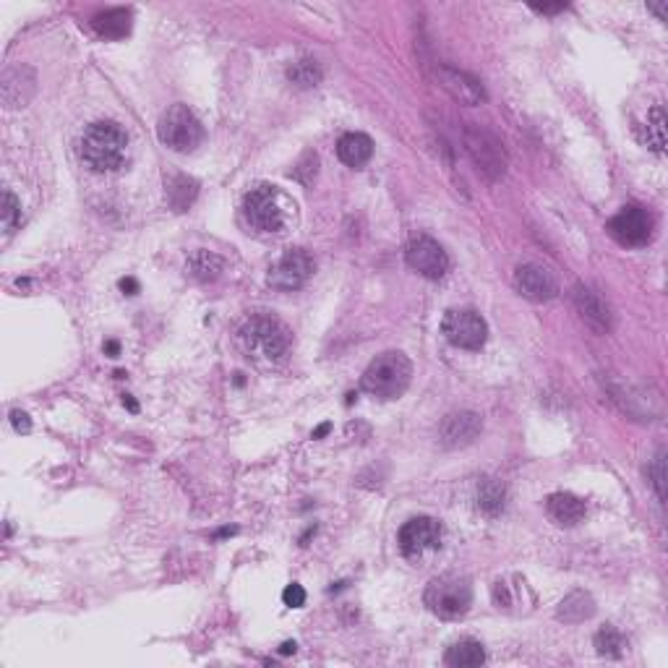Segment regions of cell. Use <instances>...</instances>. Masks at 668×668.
<instances>
[{"instance_id": "cell-1", "label": "cell", "mask_w": 668, "mask_h": 668, "mask_svg": "<svg viewBox=\"0 0 668 668\" xmlns=\"http://www.w3.org/2000/svg\"><path fill=\"white\" fill-rule=\"evenodd\" d=\"M78 155L95 173L121 170L129 155V136L113 121H97L84 131L78 141Z\"/></svg>"}, {"instance_id": "cell-2", "label": "cell", "mask_w": 668, "mask_h": 668, "mask_svg": "<svg viewBox=\"0 0 668 668\" xmlns=\"http://www.w3.org/2000/svg\"><path fill=\"white\" fill-rule=\"evenodd\" d=\"M411 358L405 353H400V350H386V353L371 360V366L363 371L360 386H363V392H368V394H374L379 400H397L411 386Z\"/></svg>"}, {"instance_id": "cell-3", "label": "cell", "mask_w": 668, "mask_h": 668, "mask_svg": "<svg viewBox=\"0 0 668 668\" xmlns=\"http://www.w3.org/2000/svg\"><path fill=\"white\" fill-rule=\"evenodd\" d=\"M243 348L258 360H283L290 348V332L272 316H254L240 327Z\"/></svg>"}, {"instance_id": "cell-4", "label": "cell", "mask_w": 668, "mask_h": 668, "mask_svg": "<svg viewBox=\"0 0 668 668\" xmlns=\"http://www.w3.org/2000/svg\"><path fill=\"white\" fill-rule=\"evenodd\" d=\"M426 606L438 618H460L470 611L473 603V588L470 580L460 574H441L434 577L423 595Z\"/></svg>"}, {"instance_id": "cell-5", "label": "cell", "mask_w": 668, "mask_h": 668, "mask_svg": "<svg viewBox=\"0 0 668 668\" xmlns=\"http://www.w3.org/2000/svg\"><path fill=\"white\" fill-rule=\"evenodd\" d=\"M157 136L167 149L178 155H188L204 141V126L185 104H173L162 113Z\"/></svg>"}, {"instance_id": "cell-6", "label": "cell", "mask_w": 668, "mask_h": 668, "mask_svg": "<svg viewBox=\"0 0 668 668\" xmlns=\"http://www.w3.org/2000/svg\"><path fill=\"white\" fill-rule=\"evenodd\" d=\"M463 139L467 155L486 178L499 180L507 173V149L489 129L473 123V126L465 129Z\"/></svg>"}, {"instance_id": "cell-7", "label": "cell", "mask_w": 668, "mask_h": 668, "mask_svg": "<svg viewBox=\"0 0 668 668\" xmlns=\"http://www.w3.org/2000/svg\"><path fill=\"white\" fill-rule=\"evenodd\" d=\"M243 214L246 222L258 232L283 230L284 217L280 209V194L277 185L272 183H257L246 196H243Z\"/></svg>"}, {"instance_id": "cell-8", "label": "cell", "mask_w": 668, "mask_h": 668, "mask_svg": "<svg viewBox=\"0 0 668 668\" xmlns=\"http://www.w3.org/2000/svg\"><path fill=\"white\" fill-rule=\"evenodd\" d=\"M441 334L447 342L463 350H481L489 339V324L486 319L473 309H452L441 319Z\"/></svg>"}, {"instance_id": "cell-9", "label": "cell", "mask_w": 668, "mask_h": 668, "mask_svg": "<svg viewBox=\"0 0 668 668\" xmlns=\"http://www.w3.org/2000/svg\"><path fill=\"white\" fill-rule=\"evenodd\" d=\"M606 230H609V235L617 240L618 246L637 248V246H645L653 238V214L645 206H624L617 217L609 220Z\"/></svg>"}, {"instance_id": "cell-10", "label": "cell", "mask_w": 668, "mask_h": 668, "mask_svg": "<svg viewBox=\"0 0 668 668\" xmlns=\"http://www.w3.org/2000/svg\"><path fill=\"white\" fill-rule=\"evenodd\" d=\"M405 261L412 272H418L426 280H441L449 272V257L447 251L438 246L434 238L429 235H418L412 238L405 248Z\"/></svg>"}, {"instance_id": "cell-11", "label": "cell", "mask_w": 668, "mask_h": 668, "mask_svg": "<svg viewBox=\"0 0 668 668\" xmlns=\"http://www.w3.org/2000/svg\"><path fill=\"white\" fill-rule=\"evenodd\" d=\"M441 522L434 517H412L400 528V548L408 559H418L426 551H437L441 546Z\"/></svg>"}, {"instance_id": "cell-12", "label": "cell", "mask_w": 668, "mask_h": 668, "mask_svg": "<svg viewBox=\"0 0 668 668\" xmlns=\"http://www.w3.org/2000/svg\"><path fill=\"white\" fill-rule=\"evenodd\" d=\"M313 275V258L303 248H290L269 269V284L277 290H298Z\"/></svg>"}, {"instance_id": "cell-13", "label": "cell", "mask_w": 668, "mask_h": 668, "mask_svg": "<svg viewBox=\"0 0 668 668\" xmlns=\"http://www.w3.org/2000/svg\"><path fill=\"white\" fill-rule=\"evenodd\" d=\"M514 287L522 298L533 301V303H546L554 301L559 295V280L554 277V272H548L540 264H519L514 269Z\"/></svg>"}, {"instance_id": "cell-14", "label": "cell", "mask_w": 668, "mask_h": 668, "mask_svg": "<svg viewBox=\"0 0 668 668\" xmlns=\"http://www.w3.org/2000/svg\"><path fill=\"white\" fill-rule=\"evenodd\" d=\"M572 303L577 313L582 316V321L592 327L595 332L606 334L611 332L614 327V313H611V306L603 301V295L598 290H592L591 284H577L572 290Z\"/></svg>"}, {"instance_id": "cell-15", "label": "cell", "mask_w": 668, "mask_h": 668, "mask_svg": "<svg viewBox=\"0 0 668 668\" xmlns=\"http://www.w3.org/2000/svg\"><path fill=\"white\" fill-rule=\"evenodd\" d=\"M483 431V420L481 415L473 411H460L452 412L444 418V423L438 426V441L449 449H460L473 444L475 438L481 437Z\"/></svg>"}, {"instance_id": "cell-16", "label": "cell", "mask_w": 668, "mask_h": 668, "mask_svg": "<svg viewBox=\"0 0 668 668\" xmlns=\"http://www.w3.org/2000/svg\"><path fill=\"white\" fill-rule=\"evenodd\" d=\"M438 84L441 89L460 104H481L486 103V89L483 84L475 77L457 71V68H449V66H438L437 71Z\"/></svg>"}, {"instance_id": "cell-17", "label": "cell", "mask_w": 668, "mask_h": 668, "mask_svg": "<svg viewBox=\"0 0 668 668\" xmlns=\"http://www.w3.org/2000/svg\"><path fill=\"white\" fill-rule=\"evenodd\" d=\"M546 510H548V517L562 528H574L577 522L585 519V501L574 493H566V491L551 493L546 501Z\"/></svg>"}, {"instance_id": "cell-18", "label": "cell", "mask_w": 668, "mask_h": 668, "mask_svg": "<svg viewBox=\"0 0 668 668\" xmlns=\"http://www.w3.org/2000/svg\"><path fill=\"white\" fill-rule=\"evenodd\" d=\"M337 157L348 165V167H363L371 157H374V141H371V136H366V133H358V131H353V133H345L339 141H337Z\"/></svg>"}, {"instance_id": "cell-19", "label": "cell", "mask_w": 668, "mask_h": 668, "mask_svg": "<svg viewBox=\"0 0 668 668\" xmlns=\"http://www.w3.org/2000/svg\"><path fill=\"white\" fill-rule=\"evenodd\" d=\"M444 663L452 668H473V666H483L486 663V650L478 640H457L447 647L444 653Z\"/></svg>"}, {"instance_id": "cell-20", "label": "cell", "mask_w": 668, "mask_h": 668, "mask_svg": "<svg viewBox=\"0 0 668 668\" xmlns=\"http://www.w3.org/2000/svg\"><path fill=\"white\" fill-rule=\"evenodd\" d=\"M131 22H133V14L129 8H110V11L97 14L92 19V26L104 40H123L131 32Z\"/></svg>"}, {"instance_id": "cell-21", "label": "cell", "mask_w": 668, "mask_h": 668, "mask_svg": "<svg viewBox=\"0 0 668 668\" xmlns=\"http://www.w3.org/2000/svg\"><path fill=\"white\" fill-rule=\"evenodd\" d=\"M595 614V600L591 598V592L574 591L566 595L564 600L559 603V611L556 617L566 621V624H580L585 618H591Z\"/></svg>"}, {"instance_id": "cell-22", "label": "cell", "mask_w": 668, "mask_h": 668, "mask_svg": "<svg viewBox=\"0 0 668 668\" xmlns=\"http://www.w3.org/2000/svg\"><path fill=\"white\" fill-rule=\"evenodd\" d=\"M165 194H167V204L173 206L176 212H185L188 206L196 202L199 196V183L188 176H173V178L165 183Z\"/></svg>"}, {"instance_id": "cell-23", "label": "cell", "mask_w": 668, "mask_h": 668, "mask_svg": "<svg viewBox=\"0 0 668 668\" xmlns=\"http://www.w3.org/2000/svg\"><path fill=\"white\" fill-rule=\"evenodd\" d=\"M222 269H225V261L217 257V254H212V251H196L194 257L185 261V272L194 280H199V283L217 280L222 275Z\"/></svg>"}, {"instance_id": "cell-24", "label": "cell", "mask_w": 668, "mask_h": 668, "mask_svg": "<svg viewBox=\"0 0 668 668\" xmlns=\"http://www.w3.org/2000/svg\"><path fill=\"white\" fill-rule=\"evenodd\" d=\"M504 504H507V491L504 486L496 481V478H486L481 486H478V510L489 517L504 512Z\"/></svg>"}, {"instance_id": "cell-25", "label": "cell", "mask_w": 668, "mask_h": 668, "mask_svg": "<svg viewBox=\"0 0 668 668\" xmlns=\"http://www.w3.org/2000/svg\"><path fill=\"white\" fill-rule=\"evenodd\" d=\"M321 66L313 60V58H301L295 63L287 66V81L295 84L298 89H311V86H319L321 84Z\"/></svg>"}, {"instance_id": "cell-26", "label": "cell", "mask_w": 668, "mask_h": 668, "mask_svg": "<svg viewBox=\"0 0 668 668\" xmlns=\"http://www.w3.org/2000/svg\"><path fill=\"white\" fill-rule=\"evenodd\" d=\"M645 141L653 152L663 155L666 152V110L661 104H655L647 113V123H645Z\"/></svg>"}, {"instance_id": "cell-27", "label": "cell", "mask_w": 668, "mask_h": 668, "mask_svg": "<svg viewBox=\"0 0 668 668\" xmlns=\"http://www.w3.org/2000/svg\"><path fill=\"white\" fill-rule=\"evenodd\" d=\"M595 647L606 658H618L624 653L627 643H624V635L618 632L617 627H603V629L595 632Z\"/></svg>"}, {"instance_id": "cell-28", "label": "cell", "mask_w": 668, "mask_h": 668, "mask_svg": "<svg viewBox=\"0 0 668 668\" xmlns=\"http://www.w3.org/2000/svg\"><path fill=\"white\" fill-rule=\"evenodd\" d=\"M19 222H22V202L14 196L11 188H5L3 191V230H5V235L16 230Z\"/></svg>"}, {"instance_id": "cell-29", "label": "cell", "mask_w": 668, "mask_h": 668, "mask_svg": "<svg viewBox=\"0 0 668 668\" xmlns=\"http://www.w3.org/2000/svg\"><path fill=\"white\" fill-rule=\"evenodd\" d=\"M647 475H650V483L658 493V499L663 501L666 499V455L663 452H658V457L647 467Z\"/></svg>"}, {"instance_id": "cell-30", "label": "cell", "mask_w": 668, "mask_h": 668, "mask_svg": "<svg viewBox=\"0 0 668 668\" xmlns=\"http://www.w3.org/2000/svg\"><path fill=\"white\" fill-rule=\"evenodd\" d=\"M283 603L284 606H290V609H301V606L306 603V591H303V585H298V582L287 585L283 591Z\"/></svg>"}, {"instance_id": "cell-31", "label": "cell", "mask_w": 668, "mask_h": 668, "mask_svg": "<svg viewBox=\"0 0 668 668\" xmlns=\"http://www.w3.org/2000/svg\"><path fill=\"white\" fill-rule=\"evenodd\" d=\"M11 423H14V429H16L19 434H29V431H32V420H29V415L22 411L11 412Z\"/></svg>"}, {"instance_id": "cell-32", "label": "cell", "mask_w": 668, "mask_h": 668, "mask_svg": "<svg viewBox=\"0 0 668 668\" xmlns=\"http://www.w3.org/2000/svg\"><path fill=\"white\" fill-rule=\"evenodd\" d=\"M564 8L566 3H533V11H538V14H559Z\"/></svg>"}, {"instance_id": "cell-33", "label": "cell", "mask_w": 668, "mask_h": 668, "mask_svg": "<svg viewBox=\"0 0 668 668\" xmlns=\"http://www.w3.org/2000/svg\"><path fill=\"white\" fill-rule=\"evenodd\" d=\"M121 290L129 293V295H136L139 293V283L133 277H126V280H121Z\"/></svg>"}, {"instance_id": "cell-34", "label": "cell", "mask_w": 668, "mask_h": 668, "mask_svg": "<svg viewBox=\"0 0 668 668\" xmlns=\"http://www.w3.org/2000/svg\"><path fill=\"white\" fill-rule=\"evenodd\" d=\"M104 353H107V356H113V358H115V356H118V353H121V345H118V342H115V339H110V342H104Z\"/></svg>"}, {"instance_id": "cell-35", "label": "cell", "mask_w": 668, "mask_h": 668, "mask_svg": "<svg viewBox=\"0 0 668 668\" xmlns=\"http://www.w3.org/2000/svg\"><path fill=\"white\" fill-rule=\"evenodd\" d=\"M647 8H650L661 22H666V3H661V5H647Z\"/></svg>"}, {"instance_id": "cell-36", "label": "cell", "mask_w": 668, "mask_h": 668, "mask_svg": "<svg viewBox=\"0 0 668 668\" xmlns=\"http://www.w3.org/2000/svg\"><path fill=\"white\" fill-rule=\"evenodd\" d=\"M329 434V423H324V426H319L316 431H313V438H321V437H327Z\"/></svg>"}, {"instance_id": "cell-37", "label": "cell", "mask_w": 668, "mask_h": 668, "mask_svg": "<svg viewBox=\"0 0 668 668\" xmlns=\"http://www.w3.org/2000/svg\"><path fill=\"white\" fill-rule=\"evenodd\" d=\"M295 647H298V645H295V643H283V647H280V653H283V655H290V653H295Z\"/></svg>"}, {"instance_id": "cell-38", "label": "cell", "mask_w": 668, "mask_h": 668, "mask_svg": "<svg viewBox=\"0 0 668 668\" xmlns=\"http://www.w3.org/2000/svg\"><path fill=\"white\" fill-rule=\"evenodd\" d=\"M123 402H126V405H129V411H133V412L139 411V405H136V402H133V400H131V397H126V400H123Z\"/></svg>"}]
</instances>
